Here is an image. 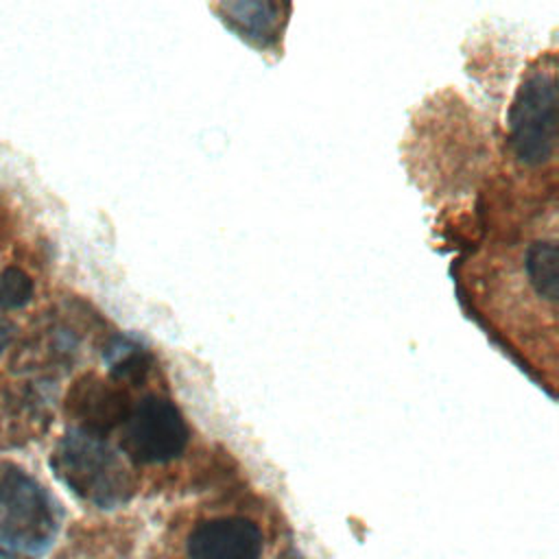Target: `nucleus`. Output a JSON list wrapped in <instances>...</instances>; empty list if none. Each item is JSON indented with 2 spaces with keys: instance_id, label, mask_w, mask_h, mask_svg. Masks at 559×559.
Returning a JSON list of instances; mask_svg holds the SVG:
<instances>
[{
  "instance_id": "obj_4",
  "label": "nucleus",
  "mask_w": 559,
  "mask_h": 559,
  "mask_svg": "<svg viewBox=\"0 0 559 559\" xmlns=\"http://www.w3.org/2000/svg\"><path fill=\"white\" fill-rule=\"evenodd\" d=\"M555 76L550 70H531L518 87L509 111L511 148L522 164L539 166L555 153Z\"/></svg>"
},
{
  "instance_id": "obj_3",
  "label": "nucleus",
  "mask_w": 559,
  "mask_h": 559,
  "mask_svg": "<svg viewBox=\"0 0 559 559\" xmlns=\"http://www.w3.org/2000/svg\"><path fill=\"white\" fill-rule=\"evenodd\" d=\"M118 430V448L131 465L168 463L181 456L190 441V426L181 408L157 391L133 400Z\"/></svg>"
},
{
  "instance_id": "obj_13",
  "label": "nucleus",
  "mask_w": 559,
  "mask_h": 559,
  "mask_svg": "<svg viewBox=\"0 0 559 559\" xmlns=\"http://www.w3.org/2000/svg\"><path fill=\"white\" fill-rule=\"evenodd\" d=\"M282 559H301V557H299V555H297V552H293V550H290V552H286V555H282Z\"/></svg>"
},
{
  "instance_id": "obj_5",
  "label": "nucleus",
  "mask_w": 559,
  "mask_h": 559,
  "mask_svg": "<svg viewBox=\"0 0 559 559\" xmlns=\"http://www.w3.org/2000/svg\"><path fill=\"white\" fill-rule=\"evenodd\" d=\"M131 395L124 384L103 378L94 371L79 376L63 400L66 415L74 421L72 428L85 430L96 437H105L120 428L131 411Z\"/></svg>"
},
{
  "instance_id": "obj_6",
  "label": "nucleus",
  "mask_w": 559,
  "mask_h": 559,
  "mask_svg": "<svg viewBox=\"0 0 559 559\" xmlns=\"http://www.w3.org/2000/svg\"><path fill=\"white\" fill-rule=\"evenodd\" d=\"M262 531L242 515H218L201 520L186 539L188 559H260Z\"/></svg>"
},
{
  "instance_id": "obj_7",
  "label": "nucleus",
  "mask_w": 559,
  "mask_h": 559,
  "mask_svg": "<svg viewBox=\"0 0 559 559\" xmlns=\"http://www.w3.org/2000/svg\"><path fill=\"white\" fill-rule=\"evenodd\" d=\"M50 402L37 382H0V448H17L50 424Z\"/></svg>"
},
{
  "instance_id": "obj_8",
  "label": "nucleus",
  "mask_w": 559,
  "mask_h": 559,
  "mask_svg": "<svg viewBox=\"0 0 559 559\" xmlns=\"http://www.w3.org/2000/svg\"><path fill=\"white\" fill-rule=\"evenodd\" d=\"M288 9L277 2H229L218 4L223 20L258 46H269L280 35V13Z\"/></svg>"
},
{
  "instance_id": "obj_2",
  "label": "nucleus",
  "mask_w": 559,
  "mask_h": 559,
  "mask_svg": "<svg viewBox=\"0 0 559 559\" xmlns=\"http://www.w3.org/2000/svg\"><path fill=\"white\" fill-rule=\"evenodd\" d=\"M61 524L50 491L15 463L0 461V548L13 555H44Z\"/></svg>"
},
{
  "instance_id": "obj_10",
  "label": "nucleus",
  "mask_w": 559,
  "mask_h": 559,
  "mask_svg": "<svg viewBox=\"0 0 559 559\" xmlns=\"http://www.w3.org/2000/svg\"><path fill=\"white\" fill-rule=\"evenodd\" d=\"M35 295L33 277L17 264H9L0 271V310L24 308Z\"/></svg>"
},
{
  "instance_id": "obj_11",
  "label": "nucleus",
  "mask_w": 559,
  "mask_h": 559,
  "mask_svg": "<svg viewBox=\"0 0 559 559\" xmlns=\"http://www.w3.org/2000/svg\"><path fill=\"white\" fill-rule=\"evenodd\" d=\"M13 236V214L7 205L0 203V251L9 245Z\"/></svg>"
},
{
  "instance_id": "obj_12",
  "label": "nucleus",
  "mask_w": 559,
  "mask_h": 559,
  "mask_svg": "<svg viewBox=\"0 0 559 559\" xmlns=\"http://www.w3.org/2000/svg\"><path fill=\"white\" fill-rule=\"evenodd\" d=\"M13 338H15V323L0 317V354L13 343Z\"/></svg>"
},
{
  "instance_id": "obj_1",
  "label": "nucleus",
  "mask_w": 559,
  "mask_h": 559,
  "mask_svg": "<svg viewBox=\"0 0 559 559\" xmlns=\"http://www.w3.org/2000/svg\"><path fill=\"white\" fill-rule=\"evenodd\" d=\"M50 469L76 498L98 509L127 504L138 480L129 461L114 450L105 437L70 428L50 454Z\"/></svg>"
},
{
  "instance_id": "obj_9",
  "label": "nucleus",
  "mask_w": 559,
  "mask_h": 559,
  "mask_svg": "<svg viewBox=\"0 0 559 559\" xmlns=\"http://www.w3.org/2000/svg\"><path fill=\"white\" fill-rule=\"evenodd\" d=\"M103 358L109 365V378L124 386H140L153 369V354L138 341L122 334L107 341Z\"/></svg>"
}]
</instances>
